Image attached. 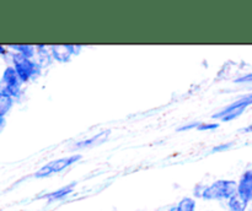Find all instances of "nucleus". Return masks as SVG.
I'll return each mask as SVG.
<instances>
[{
    "label": "nucleus",
    "instance_id": "423d86ee",
    "mask_svg": "<svg viewBox=\"0 0 252 211\" xmlns=\"http://www.w3.org/2000/svg\"><path fill=\"white\" fill-rule=\"evenodd\" d=\"M76 47L71 46V44H58V46H53L51 48V53L54 59L58 61H69L73 54L76 53Z\"/></svg>",
    "mask_w": 252,
    "mask_h": 211
},
{
    "label": "nucleus",
    "instance_id": "9d476101",
    "mask_svg": "<svg viewBox=\"0 0 252 211\" xmlns=\"http://www.w3.org/2000/svg\"><path fill=\"white\" fill-rule=\"evenodd\" d=\"M10 48L12 49H16V52L19 54H21V55L26 56V58H30L32 59L33 58L34 53H36V51H34V47L32 46H27V44H17V46H10Z\"/></svg>",
    "mask_w": 252,
    "mask_h": 211
},
{
    "label": "nucleus",
    "instance_id": "6e6552de",
    "mask_svg": "<svg viewBox=\"0 0 252 211\" xmlns=\"http://www.w3.org/2000/svg\"><path fill=\"white\" fill-rule=\"evenodd\" d=\"M248 204L249 203L245 199L239 195L238 191L229 199V208H230V211H245L246 208H248Z\"/></svg>",
    "mask_w": 252,
    "mask_h": 211
},
{
    "label": "nucleus",
    "instance_id": "f03ea898",
    "mask_svg": "<svg viewBox=\"0 0 252 211\" xmlns=\"http://www.w3.org/2000/svg\"><path fill=\"white\" fill-rule=\"evenodd\" d=\"M12 63H14L12 68L15 69L22 82H26L30 79L36 76L39 70V64L19 53L12 54Z\"/></svg>",
    "mask_w": 252,
    "mask_h": 211
},
{
    "label": "nucleus",
    "instance_id": "2eb2a0df",
    "mask_svg": "<svg viewBox=\"0 0 252 211\" xmlns=\"http://www.w3.org/2000/svg\"><path fill=\"white\" fill-rule=\"evenodd\" d=\"M5 127V118H0V132H2Z\"/></svg>",
    "mask_w": 252,
    "mask_h": 211
},
{
    "label": "nucleus",
    "instance_id": "f257e3e1",
    "mask_svg": "<svg viewBox=\"0 0 252 211\" xmlns=\"http://www.w3.org/2000/svg\"><path fill=\"white\" fill-rule=\"evenodd\" d=\"M238 191V183L234 181L214 182L212 185L204 188L202 196L207 200H220V199H230Z\"/></svg>",
    "mask_w": 252,
    "mask_h": 211
},
{
    "label": "nucleus",
    "instance_id": "7ed1b4c3",
    "mask_svg": "<svg viewBox=\"0 0 252 211\" xmlns=\"http://www.w3.org/2000/svg\"><path fill=\"white\" fill-rule=\"evenodd\" d=\"M21 79L19 78L17 73L12 66H7L2 73L1 79H0V92L9 95L10 97H17L21 91L22 85Z\"/></svg>",
    "mask_w": 252,
    "mask_h": 211
},
{
    "label": "nucleus",
    "instance_id": "20e7f679",
    "mask_svg": "<svg viewBox=\"0 0 252 211\" xmlns=\"http://www.w3.org/2000/svg\"><path fill=\"white\" fill-rule=\"evenodd\" d=\"M250 105H252V95L245 96V97L235 101V102L231 103L230 106H228L225 109L214 114L213 118H220L223 122H229V120H233L235 119V118L240 117Z\"/></svg>",
    "mask_w": 252,
    "mask_h": 211
},
{
    "label": "nucleus",
    "instance_id": "f8f14e48",
    "mask_svg": "<svg viewBox=\"0 0 252 211\" xmlns=\"http://www.w3.org/2000/svg\"><path fill=\"white\" fill-rule=\"evenodd\" d=\"M70 191H71V185L64 186V188L59 189V190L53 191V193H52V194H49L48 198L54 199V200H56V199H62V198H64V196H65V195H68V194L70 193Z\"/></svg>",
    "mask_w": 252,
    "mask_h": 211
},
{
    "label": "nucleus",
    "instance_id": "1a4fd4ad",
    "mask_svg": "<svg viewBox=\"0 0 252 211\" xmlns=\"http://www.w3.org/2000/svg\"><path fill=\"white\" fill-rule=\"evenodd\" d=\"M12 105H14V98L0 92V118H5V115L12 108Z\"/></svg>",
    "mask_w": 252,
    "mask_h": 211
},
{
    "label": "nucleus",
    "instance_id": "dca6fc26",
    "mask_svg": "<svg viewBox=\"0 0 252 211\" xmlns=\"http://www.w3.org/2000/svg\"><path fill=\"white\" fill-rule=\"evenodd\" d=\"M7 53V51L6 49H5V47H2V46H0V55H5V54Z\"/></svg>",
    "mask_w": 252,
    "mask_h": 211
},
{
    "label": "nucleus",
    "instance_id": "0eeeda50",
    "mask_svg": "<svg viewBox=\"0 0 252 211\" xmlns=\"http://www.w3.org/2000/svg\"><path fill=\"white\" fill-rule=\"evenodd\" d=\"M238 194L246 201L252 200V171H248L238 184Z\"/></svg>",
    "mask_w": 252,
    "mask_h": 211
},
{
    "label": "nucleus",
    "instance_id": "9b49d317",
    "mask_svg": "<svg viewBox=\"0 0 252 211\" xmlns=\"http://www.w3.org/2000/svg\"><path fill=\"white\" fill-rule=\"evenodd\" d=\"M175 209L176 211H196V200L192 198H184Z\"/></svg>",
    "mask_w": 252,
    "mask_h": 211
},
{
    "label": "nucleus",
    "instance_id": "4468645a",
    "mask_svg": "<svg viewBox=\"0 0 252 211\" xmlns=\"http://www.w3.org/2000/svg\"><path fill=\"white\" fill-rule=\"evenodd\" d=\"M238 82H246V81H252V73L251 74H248L246 76H243L241 79H239V80H236Z\"/></svg>",
    "mask_w": 252,
    "mask_h": 211
},
{
    "label": "nucleus",
    "instance_id": "ddd939ff",
    "mask_svg": "<svg viewBox=\"0 0 252 211\" xmlns=\"http://www.w3.org/2000/svg\"><path fill=\"white\" fill-rule=\"evenodd\" d=\"M219 124H202L199 125V130H207V129H214V128H218Z\"/></svg>",
    "mask_w": 252,
    "mask_h": 211
},
{
    "label": "nucleus",
    "instance_id": "a211bd4d",
    "mask_svg": "<svg viewBox=\"0 0 252 211\" xmlns=\"http://www.w3.org/2000/svg\"><path fill=\"white\" fill-rule=\"evenodd\" d=\"M169 211H176V209H175V208H172L171 210H169Z\"/></svg>",
    "mask_w": 252,
    "mask_h": 211
},
{
    "label": "nucleus",
    "instance_id": "f3484780",
    "mask_svg": "<svg viewBox=\"0 0 252 211\" xmlns=\"http://www.w3.org/2000/svg\"><path fill=\"white\" fill-rule=\"evenodd\" d=\"M243 132H252V125H250V127H248V128H245Z\"/></svg>",
    "mask_w": 252,
    "mask_h": 211
},
{
    "label": "nucleus",
    "instance_id": "39448f33",
    "mask_svg": "<svg viewBox=\"0 0 252 211\" xmlns=\"http://www.w3.org/2000/svg\"><path fill=\"white\" fill-rule=\"evenodd\" d=\"M80 155H76V156H70V157H62V158L56 159V161L49 162L48 164L42 167L38 172H36L37 178H44V177L51 176L52 173H58V172L63 171V169L68 168L69 166L74 163V162L78 161L80 158Z\"/></svg>",
    "mask_w": 252,
    "mask_h": 211
}]
</instances>
